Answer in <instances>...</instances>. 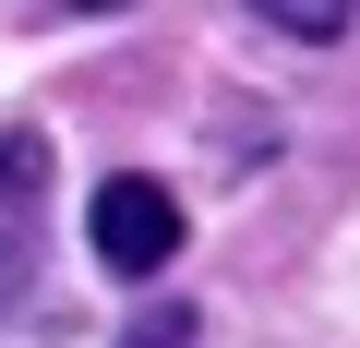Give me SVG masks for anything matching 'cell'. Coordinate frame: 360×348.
Listing matches in <instances>:
<instances>
[{
	"label": "cell",
	"instance_id": "cell-1",
	"mask_svg": "<svg viewBox=\"0 0 360 348\" xmlns=\"http://www.w3.org/2000/svg\"><path fill=\"white\" fill-rule=\"evenodd\" d=\"M84 240H96L108 276H168L180 264V193L144 181V168H108L96 205H84Z\"/></svg>",
	"mask_w": 360,
	"mask_h": 348
},
{
	"label": "cell",
	"instance_id": "cell-2",
	"mask_svg": "<svg viewBox=\"0 0 360 348\" xmlns=\"http://www.w3.org/2000/svg\"><path fill=\"white\" fill-rule=\"evenodd\" d=\"M37 193H49V132L13 120V132H0V205H37Z\"/></svg>",
	"mask_w": 360,
	"mask_h": 348
},
{
	"label": "cell",
	"instance_id": "cell-3",
	"mask_svg": "<svg viewBox=\"0 0 360 348\" xmlns=\"http://www.w3.org/2000/svg\"><path fill=\"white\" fill-rule=\"evenodd\" d=\"M252 13H264L276 37H300V49H324V37H348V13H360V0H252Z\"/></svg>",
	"mask_w": 360,
	"mask_h": 348
},
{
	"label": "cell",
	"instance_id": "cell-4",
	"mask_svg": "<svg viewBox=\"0 0 360 348\" xmlns=\"http://www.w3.org/2000/svg\"><path fill=\"white\" fill-rule=\"evenodd\" d=\"M25 217H37V205H0V300H25V276H37V240H25Z\"/></svg>",
	"mask_w": 360,
	"mask_h": 348
},
{
	"label": "cell",
	"instance_id": "cell-5",
	"mask_svg": "<svg viewBox=\"0 0 360 348\" xmlns=\"http://www.w3.org/2000/svg\"><path fill=\"white\" fill-rule=\"evenodd\" d=\"M193 336H205V312L156 300V312H132V336H120V348H193Z\"/></svg>",
	"mask_w": 360,
	"mask_h": 348
},
{
	"label": "cell",
	"instance_id": "cell-6",
	"mask_svg": "<svg viewBox=\"0 0 360 348\" xmlns=\"http://www.w3.org/2000/svg\"><path fill=\"white\" fill-rule=\"evenodd\" d=\"M72 13H108V0H72Z\"/></svg>",
	"mask_w": 360,
	"mask_h": 348
}]
</instances>
